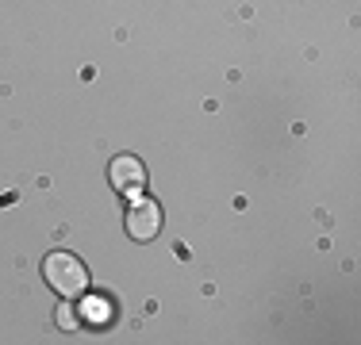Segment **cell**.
<instances>
[{
  "label": "cell",
  "instance_id": "obj_2",
  "mask_svg": "<svg viewBox=\"0 0 361 345\" xmlns=\"http://www.w3.org/2000/svg\"><path fill=\"white\" fill-rule=\"evenodd\" d=\"M108 177H111V184H116L123 196H139L146 188V165L135 158V153H119V158H111Z\"/></svg>",
  "mask_w": 361,
  "mask_h": 345
},
{
  "label": "cell",
  "instance_id": "obj_4",
  "mask_svg": "<svg viewBox=\"0 0 361 345\" xmlns=\"http://www.w3.org/2000/svg\"><path fill=\"white\" fill-rule=\"evenodd\" d=\"M81 318H85V322H97V326H108V322H111V299L89 296V299L81 303Z\"/></svg>",
  "mask_w": 361,
  "mask_h": 345
},
{
  "label": "cell",
  "instance_id": "obj_1",
  "mask_svg": "<svg viewBox=\"0 0 361 345\" xmlns=\"http://www.w3.org/2000/svg\"><path fill=\"white\" fill-rule=\"evenodd\" d=\"M42 276H47V284L62 299L81 296V291L89 288V269H85V261H81V257H73V253H66V249L47 253V261H42Z\"/></svg>",
  "mask_w": 361,
  "mask_h": 345
},
{
  "label": "cell",
  "instance_id": "obj_5",
  "mask_svg": "<svg viewBox=\"0 0 361 345\" xmlns=\"http://www.w3.org/2000/svg\"><path fill=\"white\" fill-rule=\"evenodd\" d=\"M54 322H58V326H73V322H77L73 307H66V303H62V307H58V315H54Z\"/></svg>",
  "mask_w": 361,
  "mask_h": 345
},
{
  "label": "cell",
  "instance_id": "obj_3",
  "mask_svg": "<svg viewBox=\"0 0 361 345\" xmlns=\"http://www.w3.org/2000/svg\"><path fill=\"white\" fill-rule=\"evenodd\" d=\"M161 230V207L154 200H135L127 211V234L135 242H150Z\"/></svg>",
  "mask_w": 361,
  "mask_h": 345
}]
</instances>
